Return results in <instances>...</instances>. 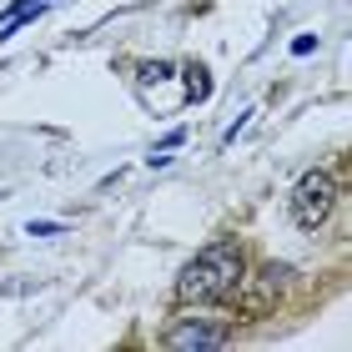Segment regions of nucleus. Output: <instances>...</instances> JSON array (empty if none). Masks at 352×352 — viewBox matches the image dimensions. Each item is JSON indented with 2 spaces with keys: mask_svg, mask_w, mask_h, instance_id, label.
<instances>
[{
  "mask_svg": "<svg viewBox=\"0 0 352 352\" xmlns=\"http://www.w3.org/2000/svg\"><path fill=\"white\" fill-rule=\"evenodd\" d=\"M60 227H56V221H30V236H56Z\"/></svg>",
  "mask_w": 352,
  "mask_h": 352,
  "instance_id": "1a4fd4ad",
  "label": "nucleus"
},
{
  "mask_svg": "<svg viewBox=\"0 0 352 352\" xmlns=\"http://www.w3.org/2000/svg\"><path fill=\"white\" fill-rule=\"evenodd\" d=\"M312 51H317L312 36H297V41H292V56H312Z\"/></svg>",
  "mask_w": 352,
  "mask_h": 352,
  "instance_id": "6e6552de",
  "label": "nucleus"
},
{
  "mask_svg": "<svg viewBox=\"0 0 352 352\" xmlns=\"http://www.w3.org/2000/svg\"><path fill=\"white\" fill-rule=\"evenodd\" d=\"M166 347L176 352H206V347H227V327H217V322H182V327H171L166 332Z\"/></svg>",
  "mask_w": 352,
  "mask_h": 352,
  "instance_id": "20e7f679",
  "label": "nucleus"
},
{
  "mask_svg": "<svg viewBox=\"0 0 352 352\" xmlns=\"http://www.w3.org/2000/svg\"><path fill=\"white\" fill-rule=\"evenodd\" d=\"M166 76H171L166 60H146V66H141V81H166Z\"/></svg>",
  "mask_w": 352,
  "mask_h": 352,
  "instance_id": "0eeeda50",
  "label": "nucleus"
},
{
  "mask_svg": "<svg viewBox=\"0 0 352 352\" xmlns=\"http://www.w3.org/2000/svg\"><path fill=\"white\" fill-rule=\"evenodd\" d=\"M287 282H292V272L287 267H262V272H242V282L232 287V297H236V317L242 322H257V317H272L277 312V302H282V292H287Z\"/></svg>",
  "mask_w": 352,
  "mask_h": 352,
  "instance_id": "f03ea898",
  "label": "nucleus"
},
{
  "mask_svg": "<svg viewBox=\"0 0 352 352\" xmlns=\"http://www.w3.org/2000/svg\"><path fill=\"white\" fill-rule=\"evenodd\" d=\"M45 6H51V0H15V6H10L6 15H0V41L15 36V30H21L25 21H36V15H41Z\"/></svg>",
  "mask_w": 352,
  "mask_h": 352,
  "instance_id": "39448f33",
  "label": "nucleus"
},
{
  "mask_svg": "<svg viewBox=\"0 0 352 352\" xmlns=\"http://www.w3.org/2000/svg\"><path fill=\"white\" fill-rule=\"evenodd\" d=\"M182 76H186V101H206V96H212V81H206V66H197V60H191V66H186Z\"/></svg>",
  "mask_w": 352,
  "mask_h": 352,
  "instance_id": "423d86ee",
  "label": "nucleus"
},
{
  "mask_svg": "<svg viewBox=\"0 0 352 352\" xmlns=\"http://www.w3.org/2000/svg\"><path fill=\"white\" fill-rule=\"evenodd\" d=\"M332 206H338V176L332 171H307L292 186V221L302 232H317L332 217Z\"/></svg>",
  "mask_w": 352,
  "mask_h": 352,
  "instance_id": "7ed1b4c3",
  "label": "nucleus"
},
{
  "mask_svg": "<svg viewBox=\"0 0 352 352\" xmlns=\"http://www.w3.org/2000/svg\"><path fill=\"white\" fill-rule=\"evenodd\" d=\"M247 272V257L236 242H212L206 252H197L182 277H176V302H186V307H206V302H221L232 297V287L242 282Z\"/></svg>",
  "mask_w": 352,
  "mask_h": 352,
  "instance_id": "f257e3e1",
  "label": "nucleus"
}]
</instances>
